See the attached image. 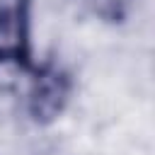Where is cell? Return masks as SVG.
Returning <instances> with one entry per match:
<instances>
[{
	"instance_id": "cell-1",
	"label": "cell",
	"mask_w": 155,
	"mask_h": 155,
	"mask_svg": "<svg viewBox=\"0 0 155 155\" xmlns=\"http://www.w3.org/2000/svg\"><path fill=\"white\" fill-rule=\"evenodd\" d=\"M27 90H24V111L36 126H48L63 116L73 99V78L70 73L53 63L39 61L24 73Z\"/></svg>"
},
{
	"instance_id": "cell-2",
	"label": "cell",
	"mask_w": 155,
	"mask_h": 155,
	"mask_svg": "<svg viewBox=\"0 0 155 155\" xmlns=\"http://www.w3.org/2000/svg\"><path fill=\"white\" fill-rule=\"evenodd\" d=\"M34 63V0H0V68L27 73Z\"/></svg>"
}]
</instances>
